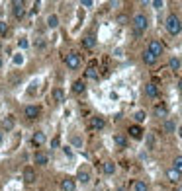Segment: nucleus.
Masks as SVG:
<instances>
[{
    "label": "nucleus",
    "mask_w": 182,
    "mask_h": 191,
    "mask_svg": "<svg viewBox=\"0 0 182 191\" xmlns=\"http://www.w3.org/2000/svg\"><path fill=\"white\" fill-rule=\"evenodd\" d=\"M164 26H167V31L171 33V35H178V33L182 31V23L178 20V16L176 14H171L167 18V22H164Z\"/></svg>",
    "instance_id": "obj_1"
},
{
    "label": "nucleus",
    "mask_w": 182,
    "mask_h": 191,
    "mask_svg": "<svg viewBox=\"0 0 182 191\" xmlns=\"http://www.w3.org/2000/svg\"><path fill=\"white\" fill-rule=\"evenodd\" d=\"M147 26H149V20H147L145 14H135L133 16V30H135L137 35H141V33L147 30Z\"/></svg>",
    "instance_id": "obj_2"
},
{
    "label": "nucleus",
    "mask_w": 182,
    "mask_h": 191,
    "mask_svg": "<svg viewBox=\"0 0 182 191\" xmlns=\"http://www.w3.org/2000/svg\"><path fill=\"white\" fill-rule=\"evenodd\" d=\"M147 51L151 53V55H155L157 59H159V55H163V51H164V45L161 43L159 39H151V41H149V47H147Z\"/></svg>",
    "instance_id": "obj_3"
},
{
    "label": "nucleus",
    "mask_w": 182,
    "mask_h": 191,
    "mask_svg": "<svg viewBox=\"0 0 182 191\" xmlns=\"http://www.w3.org/2000/svg\"><path fill=\"white\" fill-rule=\"evenodd\" d=\"M65 63H67V66L71 70H76L78 66H80V55H78V53H67Z\"/></svg>",
    "instance_id": "obj_4"
},
{
    "label": "nucleus",
    "mask_w": 182,
    "mask_h": 191,
    "mask_svg": "<svg viewBox=\"0 0 182 191\" xmlns=\"http://www.w3.org/2000/svg\"><path fill=\"white\" fill-rule=\"evenodd\" d=\"M12 14H14V18H16V20H22L24 16H26V8H24V2H20V0L12 2Z\"/></svg>",
    "instance_id": "obj_5"
},
{
    "label": "nucleus",
    "mask_w": 182,
    "mask_h": 191,
    "mask_svg": "<svg viewBox=\"0 0 182 191\" xmlns=\"http://www.w3.org/2000/svg\"><path fill=\"white\" fill-rule=\"evenodd\" d=\"M24 113H26L28 119H37V117H39V113H41V109H39L37 105H28Z\"/></svg>",
    "instance_id": "obj_6"
},
{
    "label": "nucleus",
    "mask_w": 182,
    "mask_h": 191,
    "mask_svg": "<svg viewBox=\"0 0 182 191\" xmlns=\"http://www.w3.org/2000/svg\"><path fill=\"white\" fill-rule=\"evenodd\" d=\"M61 189L63 191H74L76 189V181H74L73 177H65V180L61 181Z\"/></svg>",
    "instance_id": "obj_7"
},
{
    "label": "nucleus",
    "mask_w": 182,
    "mask_h": 191,
    "mask_svg": "<svg viewBox=\"0 0 182 191\" xmlns=\"http://www.w3.org/2000/svg\"><path fill=\"white\" fill-rule=\"evenodd\" d=\"M145 94L149 98H157V96H159V86H157L155 82H149V84H145Z\"/></svg>",
    "instance_id": "obj_8"
},
{
    "label": "nucleus",
    "mask_w": 182,
    "mask_h": 191,
    "mask_svg": "<svg viewBox=\"0 0 182 191\" xmlns=\"http://www.w3.org/2000/svg\"><path fill=\"white\" fill-rule=\"evenodd\" d=\"M35 177H37V174H35L34 168H26L24 170V181H26V183H34Z\"/></svg>",
    "instance_id": "obj_9"
},
{
    "label": "nucleus",
    "mask_w": 182,
    "mask_h": 191,
    "mask_svg": "<svg viewBox=\"0 0 182 191\" xmlns=\"http://www.w3.org/2000/svg\"><path fill=\"white\" fill-rule=\"evenodd\" d=\"M31 142H34V146H41V144H45V133H41V131L34 133V136H31Z\"/></svg>",
    "instance_id": "obj_10"
},
{
    "label": "nucleus",
    "mask_w": 182,
    "mask_h": 191,
    "mask_svg": "<svg viewBox=\"0 0 182 191\" xmlns=\"http://www.w3.org/2000/svg\"><path fill=\"white\" fill-rule=\"evenodd\" d=\"M104 125H106V121L102 117H92L90 119V127L94 129V131H100V129H104Z\"/></svg>",
    "instance_id": "obj_11"
},
{
    "label": "nucleus",
    "mask_w": 182,
    "mask_h": 191,
    "mask_svg": "<svg viewBox=\"0 0 182 191\" xmlns=\"http://www.w3.org/2000/svg\"><path fill=\"white\" fill-rule=\"evenodd\" d=\"M129 135L133 136V139H143V129L139 125H131L129 127Z\"/></svg>",
    "instance_id": "obj_12"
},
{
    "label": "nucleus",
    "mask_w": 182,
    "mask_h": 191,
    "mask_svg": "<svg viewBox=\"0 0 182 191\" xmlns=\"http://www.w3.org/2000/svg\"><path fill=\"white\" fill-rule=\"evenodd\" d=\"M176 131V125H174V121H171V119H167V121L163 123V133H167V135H171V133H174Z\"/></svg>",
    "instance_id": "obj_13"
},
{
    "label": "nucleus",
    "mask_w": 182,
    "mask_h": 191,
    "mask_svg": "<svg viewBox=\"0 0 182 191\" xmlns=\"http://www.w3.org/2000/svg\"><path fill=\"white\" fill-rule=\"evenodd\" d=\"M76 180L80 181V183H88L90 181V174L86 172V170H80V172L76 174Z\"/></svg>",
    "instance_id": "obj_14"
},
{
    "label": "nucleus",
    "mask_w": 182,
    "mask_h": 191,
    "mask_svg": "<svg viewBox=\"0 0 182 191\" xmlns=\"http://www.w3.org/2000/svg\"><path fill=\"white\" fill-rule=\"evenodd\" d=\"M82 45H84V49H94V45H96V39H94L92 35H86L84 39H82Z\"/></svg>",
    "instance_id": "obj_15"
},
{
    "label": "nucleus",
    "mask_w": 182,
    "mask_h": 191,
    "mask_svg": "<svg viewBox=\"0 0 182 191\" xmlns=\"http://www.w3.org/2000/svg\"><path fill=\"white\" fill-rule=\"evenodd\" d=\"M47 162H49V156H47V154H43V152H37V154H35V164L45 166Z\"/></svg>",
    "instance_id": "obj_16"
},
{
    "label": "nucleus",
    "mask_w": 182,
    "mask_h": 191,
    "mask_svg": "<svg viewBox=\"0 0 182 191\" xmlns=\"http://www.w3.org/2000/svg\"><path fill=\"white\" fill-rule=\"evenodd\" d=\"M102 170H104V174H108V176H112V174L115 172V164L114 162H104V166H102Z\"/></svg>",
    "instance_id": "obj_17"
},
{
    "label": "nucleus",
    "mask_w": 182,
    "mask_h": 191,
    "mask_svg": "<svg viewBox=\"0 0 182 191\" xmlns=\"http://www.w3.org/2000/svg\"><path fill=\"white\" fill-rule=\"evenodd\" d=\"M84 90H86V86H84V82H82V80H76V82L73 84V92H74V94H82Z\"/></svg>",
    "instance_id": "obj_18"
},
{
    "label": "nucleus",
    "mask_w": 182,
    "mask_h": 191,
    "mask_svg": "<svg viewBox=\"0 0 182 191\" xmlns=\"http://www.w3.org/2000/svg\"><path fill=\"white\" fill-rule=\"evenodd\" d=\"M114 142L118 144L119 148H125V146H127V139H125L123 135H115V136H114Z\"/></svg>",
    "instance_id": "obj_19"
},
{
    "label": "nucleus",
    "mask_w": 182,
    "mask_h": 191,
    "mask_svg": "<svg viewBox=\"0 0 182 191\" xmlns=\"http://www.w3.org/2000/svg\"><path fill=\"white\" fill-rule=\"evenodd\" d=\"M53 99H55V102H63L65 99V90L63 88H55L53 90Z\"/></svg>",
    "instance_id": "obj_20"
},
{
    "label": "nucleus",
    "mask_w": 182,
    "mask_h": 191,
    "mask_svg": "<svg viewBox=\"0 0 182 191\" xmlns=\"http://www.w3.org/2000/svg\"><path fill=\"white\" fill-rule=\"evenodd\" d=\"M143 63H145V64H155L157 63V57L151 55L149 51H145V53H143Z\"/></svg>",
    "instance_id": "obj_21"
},
{
    "label": "nucleus",
    "mask_w": 182,
    "mask_h": 191,
    "mask_svg": "<svg viewBox=\"0 0 182 191\" xmlns=\"http://www.w3.org/2000/svg\"><path fill=\"white\" fill-rule=\"evenodd\" d=\"M84 74H86V78H92V80H98V70L94 68V66H88Z\"/></svg>",
    "instance_id": "obj_22"
},
{
    "label": "nucleus",
    "mask_w": 182,
    "mask_h": 191,
    "mask_svg": "<svg viewBox=\"0 0 182 191\" xmlns=\"http://www.w3.org/2000/svg\"><path fill=\"white\" fill-rule=\"evenodd\" d=\"M168 66H171L172 70H178L180 66H182V63H180V59H178V57H172V59H171V63H168Z\"/></svg>",
    "instance_id": "obj_23"
},
{
    "label": "nucleus",
    "mask_w": 182,
    "mask_h": 191,
    "mask_svg": "<svg viewBox=\"0 0 182 191\" xmlns=\"http://www.w3.org/2000/svg\"><path fill=\"white\" fill-rule=\"evenodd\" d=\"M47 26H49V27H57V26H59V18H57L55 14H51V16L47 18Z\"/></svg>",
    "instance_id": "obj_24"
},
{
    "label": "nucleus",
    "mask_w": 182,
    "mask_h": 191,
    "mask_svg": "<svg viewBox=\"0 0 182 191\" xmlns=\"http://www.w3.org/2000/svg\"><path fill=\"white\" fill-rule=\"evenodd\" d=\"M172 170L178 172L180 176H182V156H176V158H174V168H172Z\"/></svg>",
    "instance_id": "obj_25"
},
{
    "label": "nucleus",
    "mask_w": 182,
    "mask_h": 191,
    "mask_svg": "<svg viewBox=\"0 0 182 191\" xmlns=\"http://www.w3.org/2000/svg\"><path fill=\"white\" fill-rule=\"evenodd\" d=\"M145 117H147V115H145V111H143V109L135 111V115H133V119H135L137 123H143V121H145Z\"/></svg>",
    "instance_id": "obj_26"
},
{
    "label": "nucleus",
    "mask_w": 182,
    "mask_h": 191,
    "mask_svg": "<svg viewBox=\"0 0 182 191\" xmlns=\"http://www.w3.org/2000/svg\"><path fill=\"white\" fill-rule=\"evenodd\" d=\"M135 191H149L145 181H135Z\"/></svg>",
    "instance_id": "obj_27"
},
{
    "label": "nucleus",
    "mask_w": 182,
    "mask_h": 191,
    "mask_svg": "<svg viewBox=\"0 0 182 191\" xmlns=\"http://www.w3.org/2000/svg\"><path fill=\"white\" fill-rule=\"evenodd\" d=\"M155 113H157V115H161V117H164V115H167V107L161 103V105H157V107H155Z\"/></svg>",
    "instance_id": "obj_28"
},
{
    "label": "nucleus",
    "mask_w": 182,
    "mask_h": 191,
    "mask_svg": "<svg viewBox=\"0 0 182 191\" xmlns=\"http://www.w3.org/2000/svg\"><path fill=\"white\" fill-rule=\"evenodd\" d=\"M167 176H168V180H171V181H178L180 174H178V172H174V170H168V174H167Z\"/></svg>",
    "instance_id": "obj_29"
},
{
    "label": "nucleus",
    "mask_w": 182,
    "mask_h": 191,
    "mask_svg": "<svg viewBox=\"0 0 182 191\" xmlns=\"http://www.w3.org/2000/svg\"><path fill=\"white\" fill-rule=\"evenodd\" d=\"M45 45H47V41H45L43 37H37V39H35V47H37V49H43Z\"/></svg>",
    "instance_id": "obj_30"
},
{
    "label": "nucleus",
    "mask_w": 182,
    "mask_h": 191,
    "mask_svg": "<svg viewBox=\"0 0 182 191\" xmlns=\"http://www.w3.org/2000/svg\"><path fill=\"white\" fill-rule=\"evenodd\" d=\"M6 31H8V23L0 22V35H6Z\"/></svg>",
    "instance_id": "obj_31"
},
{
    "label": "nucleus",
    "mask_w": 182,
    "mask_h": 191,
    "mask_svg": "<svg viewBox=\"0 0 182 191\" xmlns=\"http://www.w3.org/2000/svg\"><path fill=\"white\" fill-rule=\"evenodd\" d=\"M4 127H6V129H12V127H14V121H12V117H6V119H4Z\"/></svg>",
    "instance_id": "obj_32"
},
{
    "label": "nucleus",
    "mask_w": 182,
    "mask_h": 191,
    "mask_svg": "<svg viewBox=\"0 0 182 191\" xmlns=\"http://www.w3.org/2000/svg\"><path fill=\"white\" fill-rule=\"evenodd\" d=\"M73 144L80 148V146H82V139H80V136H73Z\"/></svg>",
    "instance_id": "obj_33"
},
{
    "label": "nucleus",
    "mask_w": 182,
    "mask_h": 191,
    "mask_svg": "<svg viewBox=\"0 0 182 191\" xmlns=\"http://www.w3.org/2000/svg\"><path fill=\"white\" fill-rule=\"evenodd\" d=\"M18 45H20V47H22V49H26V47H28V45H30V43H28V39H20V41H18Z\"/></svg>",
    "instance_id": "obj_34"
},
{
    "label": "nucleus",
    "mask_w": 182,
    "mask_h": 191,
    "mask_svg": "<svg viewBox=\"0 0 182 191\" xmlns=\"http://www.w3.org/2000/svg\"><path fill=\"white\" fill-rule=\"evenodd\" d=\"M14 63H16V64H22V63H24L22 55H16V57H14Z\"/></svg>",
    "instance_id": "obj_35"
},
{
    "label": "nucleus",
    "mask_w": 182,
    "mask_h": 191,
    "mask_svg": "<svg viewBox=\"0 0 182 191\" xmlns=\"http://www.w3.org/2000/svg\"><path fill=\"white\" fill-rule=\"evenodd\" d=\"M59 142H61V140H59V136H57V139H53V140H51V146H53V148H57V146H59Z\"/></svg>",
    "instance_id": "obj_36"
},
{
    "label": "nucleus",
    "mask_w": 182,
    "mask_h": 191,
    "mask_svg": "<svg viewBox=\"0 0 182 191\" xmlns=\"http://www.w3.org/2000/svg\"><path fill=\"white\" fill-rule=\"evenodd\" d=\"M163 0H155V2H153V6H155V8H163Z\"/></svg>",
    "instance_id": "obj_37"
},
{
    "label": "nucleus",
    "mask_w": 182,
    "mask_h": 191,
    "mask_svg": "<svg viewBox=\"0 0 182 191\" xmlns=\"http://www.w3.org/2000/svg\"><path fill=\"white\" fill-rule=\"evenodd\" d=\"M147 142H149V146H153V144H155V139H153V135L147 136Z\"/></svg>",
    "instance_id": "obj_38"
},
{
    "label": "nucleus",
    "mask_w": 182,
    "mask_h": 191,
    "mask_svg": "<svg viewBox=\"0 0 182 191\" xmlns=\"http://www.w3.org/2000/svg\"><path fill=\"white\" fill-rule=\"evenodd\" d=\"M118 22H119V23H125V22H127V18H125V16H119Z\"/></svg>",
    "instance_id": "obj_39"
},
{
    "label": "nucleus",
    "mask_w": 182,
    "mask_h": 191,
    "mask_svg": "<svg viewBox=\"0 0 182 191\" xmlns=\"http://www.w3.org/2000/svg\"><path fill=\"white\" fill-rule=\"evenodd\" d=\"M82 6H92V0H82Z\"/></svg>",
    "instance_id": "obj_40"
},
{
    "label": "nucleus",
    "mask_w": 182,
    "mask_h": 191,
    "mask_svg": "<svg viewBox=\"0 0 182 191\" xmlns=\"http://www.w3.org/2000/svg\"><path fill=\"white\" fill-rule=\"evenodd\" d=\"M178 88H180V92H182V80L178 82Z\"/></svg>",
    "instance_id": "obj_41"
},
{
    "label": "nucleus",
    "mask_w": 182,
    "mask_h": 191,
    "mask_svg": "<svg viewBox=\"0 0 182 191\" xmlns=\"http://www.w3.org/2000/svg\"><path fill=\"white\" fill-rule=\"evenodd\" d=\"M178 135H180V136H182V127H180V129H178Z\"/></svg>",
    "instance_id": "obj_42"
},
{
    "label": "nucleus",
    "mask_w": 182,
    "mask_h": 191,
    "mask_svg": "<svg viewBox=\"0 0 182 191\" xmlns=\"http://www.w3.org/2000/svg\"><path fill=\"white\" fill-rule=\"evenodd\" d=\"M176 191H182V185H178V187H176Z\"/></svg>",
    "instance_id": "obj_43"
},
{
    "label": "nucleus",
    "mask_w": 182,
    "mask_h": 191,
    "mask_svg": "<svg viewBox=\"0 0 182 191\" xmlns=\"http://www.w3.org/2000/svg\"><path fill=\"white\" fill-rule=\"evenodd\" d=\"M0 140H2V133H0Z\"/></svg>",
    "instance_id": "obj_44"
},
{
    "label": "nucleus",
    "mask_w": 182,
    "mask_h": 191,
    "mask_svg": "<svg viewBox=\"0 0 182 191\" xmlns=\"http://www.w3.org/2000/svg\"><path fill=\"white\" fill-rule=\"evenodd\" d=\"M0 66H2V59H0Z\"/></svg>",
    "instance_id": "obj_45"
}]
</instances>
